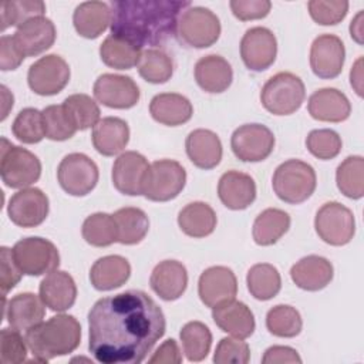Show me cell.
I'll return each mask as SVG.
<instances>
[{"mask_svg": "<svg viewBox=\"0 0 364 364\" xmlns=\"http://www.w3.org/2000/svg\"><path fill=\"white\" fill-rule=\"evenodd\" d=\"M229 6L233 16L240 21L263 18L272 9L269 0H232Z\"/></svg>", "mask_w": 364, "mask_h": 364, "instance_id": "obj_53", "label": "cell"}, {"mask_svg": "<svg viewBox=\"0 0 364 364\" xmlns=\"http://www.w3.org/2000/svg\"><path fill=\"white\" fill-rule=\"evenodd\" d=\"M48 210V198L38 188H24L16 192L7 205L10 220L20 228H36L41 225Z\"/></svg>", "mask_w": 364, "mask_h": 364, "instance_id": "obj_16", "label": "cell"}, {"mask_svg": "<svg viewBox=\"0 0 364 364\" xmlns=\"http://www.w3.org/2000/svg\"><path fill=\"white\" fill-rule=\"evenodd\" d=\"M111 7L104 1H84L75 7L73 24L81 37L97 38L111 24Z\"/></svg>", "mask_w": 364, "mask_h": 364, "instance_id": "obj_33", "label": "cell"}, {"mask_svg": "<svg viewBox=\"0 0 364 364\" xmlns=\"http://www.w3.org/2000/svg\"><path fill=\"white\" fill-rule=\"evenodd\" d=\"M185 149L191 162L205 171L216 168L223 154L219 136L213 131L203 128L193 129L188 134Z\"/></svg>", "mask_w": 364, "mask_h": 364, "instance_id": "obj_28", "label": "cell"}, {"mask_svg": "<svg viewBox=\"0 0 364 364\" xmlns=\"http://www.w3.org/2000/svg\"><path fill=\"white\" fill-rule=\"evenodd\" d=\"M263 364H284V363H301L297 351L287 346H272L269 347L263 357Z\"/></svg>", "mask_w": 364, "mask_h": 364, "instance_id": "obj_55", "label": "cell"}, {"mask_svg": "<svg viewBox=\"0 0 364 364\" xmlns=\"http://www.w3.org/2000/svg\"><path fill=\"white\" fill-rule=\"evenodd\" d=\"M176 34L179 41L188 47H210L220 36L219 17L206 7L191 6L179 16Z\"/></svg>", "mask_w": 364, "mask_h": 364, "instance_id": "obj_8", "label": "cell"}, {"mask_svg": "<svg viewBox=\"0 0 364 364\" xmlns=\"http://www.w3.org/2000/svg\"><path fill=\"white\" fill-rule=\"evenodd\" d=\"M94 97L108 108L128 109L138 104L141 92L136 82L128 75L101 74L92 87Z\"/></svg>", "mask_w": 364, "mask_h": 364, "instance_id": "obj_15", "label": "cell"}, {"mask_svg": "<svg viewBox=\"0 0 364 364\" xmlns=\"http://www.w3.org/2000/svg\"><path fill=\"white\" fill-rule=\"evenodd\" d=\"M151 117L168 127H178L188 122L192 118L193 107L191 101L176 92H162L156 94L149 102Z\"/></svg>", "mask_w": 364, "mask_h": 364, "instance_id": "obj_31", "label": "cell"}, {"mask_svg": "<svg viewBox=\"0 0 364 364\" xmlns=\"http://www.w3.org/2000/svg\"><path fill=\"white\" fill-rule=\"evenodd\" d=\"M334 276L333 264L328 259L317 255L301 257L290 269L293 283L307 291H318L330 284Z\"/></svg>", "mask_w": 364, "mask_h": 364, "instance_id": "obj_23", "label": "cell"}, {"mask_svg": "<svg viewBox=\"0 0 364 364\" xmlns=\"http://www.w3.org/2000/svg\"><path fill=\"white\" fill-rule=\"evenodd\" d=\"M198 294L206 307H216L233 300L237 294V280L232 269L212 266L202 272L198 282Z\"/></svg>", "mask_w": 364, "mask_h": 364, "instance_id": "obj_18", "label": "cell"}, {"mask_svg": "<svg viewBox=\"0 0 364 364\" xmlns=\"http://www.w3.org/2000/svg\"><path fill=\"white\" fill-rule=\"evenodd\" d=\"M249 293L262 301L273 299L282 289V277L279 270L270 263L253 264L246 276Z\"/></svg>", "mask_w": 364, "mask_h": 364, "instance_id": "obj_38", "label": "cell"}, {"mask_svg": "<svg viewBox=\"0 0 364 364\" xmlns=\"http://www.w3.org/2000/svg\"><path fill=\"white\" fill-rule=\"evenodd\" d=\"M23 272L18 269L11 249L1 246L0 249V289L1 294L6 296L13 290L21 280Z\"/></svg>", "mask_w": 364, "mask_h": 364, "instance_id": "obj_52", "label": "cell"}, {"mask_svg": "<svg viewBox=\"0 0 364 364\" xmlns=\"http://www.w3.org/2000/svg\"><path fill=\"white\" fill-rule=\"evenodd\" d=\"M98 176L97 164L90 156L80 152L65 155L57 168L60 186L71 196L88 195L97 186Z\"/></svg>", "mask_w": 364, "mask_h": 364, "instance_id": "obj_10", "label": "cell"}, {"mask_svg": "<svg viewBox=\"0 0 364 364\" xmlns=\"http://www.w3.org/2000/svg\"><path fill=\"white\" fill-rule=\"evenodd\" d=\"M361 63H363V58L360 57L354 67L351 68L350 71V82H351V87L355 90V92L361 97L363 95V90H361V82H363V70H361Z\"/></svg>", "mask_w": 364, "mask_h": 364, "instance_id": "obj_57", "label": "cell"}, {"mask_svg": "<svg viewBox=\"0 0 364 364\" xmlns=\"http://www.w3.org/2000/svg\"><path fill=\"white\" fill-rule=\"evenodd\" d=\"M317 185L313 166L300 159H287L280 164L272 179L276 196L290 205H299L307 200Z\"/></svg>", "mask_w": 364, "mask_h": 364, "instance_id": "obj_4", "label": "cell"}, {"mask_svg": "<svg viewBox=\"0 0 364 364\" xmlns=\"http://www.w3.org/2000/svg\"><path fill=\"white\" fill-rule=\"evenodd\" d=\"M131 276L129 262L119 255L100 257L90 270V282L95 290L108 291L121 287Z\"/></svg>", "mask_w": 364, "mask_h": 364, "instance_id": "obj_32", "label": "cell"}, {"mask_svg": "<svg viewBox=\"0 0 364 364\" xmlns=\"http://www.w3.org/2000/svg\"><path fill=\"white\" fill-rule=\"evenodd\" d=\"M142 48L115 36H108L100 46L102 63L115 70H131L138 65Z\"/></svg>", "mask_w": 364, "mask_h": 364, "instance_id": "obj_36", "label": "cell"}, {"mask_svg": "<svg viewBox=\"0 0 364 364\" xmlns=\"http://www.w3.org/2000/svg\"><path fill=\"white\" fill-rule=\"evenodd\" d=\"M70 81V67L67 61L48 54L33 63L27 73V82L33 92L38 95H55L61 92Z\"/></svg>", "mask_w": 364, "mask_h": 364, "instance_id": "obj_12", "label": "cell"}, {"mask_svg": "<svg viewBox=\"0 0 364 364\" xmlns=\"http://www.w3.org/2000/svg\"><path fill=\"white\" fill-rule=\"evenodd\" d=\"M1 94H3V114H1V121H4L9 115L10 108H13V94L9 92L6 85H1Z\"/></svg>", "mask_w": 364, "mask_h": 364, "instance_id": "obj_59", "label": "cell"}, {"mask_svg": "<svg viewBox=\"0 0 364 364\" xmlns=\"http://www.w3.org/2000/svg\"><path fill=\"white\" fill-rule=\"evenodd\" d=\"M218 196L228 209L243 210L256 199V183L245 172L228 171L219 179Z\"/></svg>", "mask_w": 364, "mask_h": 364, "instance_id": "obj_22", "label": "cell"}, {"mask_svg": "<svg viewBox=\"0 0 364 364\" xmlns=\"http://www.w3.org/2000/svg\"><path fill=\"white\" fill-rule=\"evenodd\" d=\"M43 122L46 138L51 141H67L77 132V128L73 125L68 118L63 104L61 105H48L43 111Z\"/></svg>", "mask_w": 364, "mask_h": 364, "instance_id": "obj_47", "label": "cell"}, {"mask_svg": "<svg viewBox=\"0 0 364 364\" xmlns=\"http://www.w3.org/2000/svg\"><path fill=\"white\" fill-rule=\"evenodd\" d=\"M346 60V48L340 37L320 34L310 47L311 71L323 80H331L341 74Z\"/></svg>", "mask_w": 364, "mask_h": 364, "instance_id": "obj_17", "label": "cell"}, {"mask_svg": "<svg viewBox=\"0 0 364 364\" xmlns=\"http://www.w3.org/2000/svg\"><path fill=\"white\" fill-rule=\"evenodd\" d=\"M26 343L34 361L47 363L73 353L81 343V326L74 316L57 314L26 331Z\"/></svg>", "mask_w": 364, "mask_h": 364, "instance_id": "obj_3", "label": "cell"}, {"mask_svg": "<svg viewBox=\"0 0 364 364\" xmlns=\"http://www.w3.org/2000/svg\"><path fill=\"white\" fill-rule=\"evenodd\" d=\"M277 40L272 30L266 27H252L246 30L240 40V57L250 71H264L276 60Z\"/></svg>", "mask_w": 364, "mask_h": 364, "instance_id": "obj_14", "label": "cell"}, {"mask_svg": "<svg viewBox=\"0 0 364 364\" xmlns=\"http://www.w3.org/2000/svg\"><path fill=\"white\" fill-rule=\"evenodd\" d=\"M92 145L104 156H114L124 151L129 141V127L118 117H105L92 128Z\"/></svg>", "mask_w": 364, "mask_h": 364, "instance_id": "obj_30", "label": "cell"}, {"mask_svg": "<svg viewBox=\"0 0 364 364\" xmlns=\"http://www.w3.org/2000/svg\"><path fill=\"white\" fill-rule=\"evenodd\" d=\"M149 284L162 300H178L188 286L186 267L178 260H162L154 267Z\"/></svg>", "mask_w": 364, "mask_h": 364, "instance_id": "obj_25", "label": "cell"}, {"mask_svg": "<svg viewBox=\"0 0 364 364\" xmlns=\"http://www.w3.org/2000/svg\"><path fill=\"white\" fill-rule=\"evenodd\" d=\"M46 4L41 0H4L0 3L1 31L7 27H20L31 18L43 17Z\"/></svg>", "mask_w": 364, "mask_h": 364, "instance_id": "obj_42", "label": "cell"}, {"mask_svg": "<svg viewBox=\"0 0 364 364\" xmlns=\"http://www.w3.org/2000/svg\"><path fill=\"white\" fill-rule=\"evenodd\" d=\"M57 37L54 23L47 17H36L20 26L13 34L14 43L24 57H34L48 50Z\"/></svg>", "mask_w": 364, "mask_h": 364, "instance_id": "obj_20", "label": "cell"}, {"mask_svg": "<svg viewBox=\"0 0 364 364\" xmlns=\"http://www.w3.org/2000/svg\"><path fill=\"white\" fill-rule=\"evenodd\" d=\"M310 17L320 26H334L344 20L348 11L346 0H311L307 4Z\"/></svg>", "mask_w": 364, "mask_h": 364, "instance_id": "obj_49", "label": "cell"}, {"mask_svg": "<svg viewBox=\"0 0 364 364\" xmlns=\"http://www.w3.org/2000/svg\"><path fill=\"white\" fill-rule=\"evenodd\" d=\"M350 36L358 44H363V11H358V14L351 20Z\"/></svg>", "mask_w": 364, "mask_h": 364, "instance_id": "obj_58", "label": "cell"}, {"mask_svg": "<svg viewBox=\"0 0 364 364\" xmlns=\"http://www.w3.org/2000/svg\"><path fill=\"white\" fill-rule=\"evenodd\" d=\"M139 75L151 84H164L173 74L172 58L161 48H148L142 51L138 63Z\"/></svg>", "mask_w": 364, "mask_h": 364, "instance_id": "obj_43", "label": "cell"}, {"mask_svg": "<svg viewBox=\"0 0 364 364\" xmlns=\"http://www.w3.org/2000/svg\"><path fill=\"white\" fill-rule=\"evenodd\" d=\"M188 7V0L111 1V34L139 48L159 46L176 34L179 16Z\"/></svg>", "mask_w": 364, "mask_h": 364, "instance_id": "obj_2", "label": "cell"}, {"mask_svg": "<svg viewBox=\"0 0 364 364\" xmlns=\"http://www.w3.org/2000/svg\"><path fill=\"white\" fill-rule=\"evenodd\" d=\"M84 240L95 247H105L118 242V229L112 215L97 212L90 215L81 228Z\"/></svg>", "mask_w": 364, "mask_h": 364, "instance_id": "obj_40", "label": "cell"}, {"mask_svg": "<svg viewBox=\"0 0 364 364\" xmlns=\"http://www.w3.org/2000/svg\"><path fill=\"white\" fill-rule=\"evenodd\" d=\"M186 183L185 168L173 159H159L149 165L142 195L152 202H168L175 199Z\"/></svg>", "mask_w": 364, "mask_h": 364, "instance_id": "obj_7", "label": "cell"}, {"mask_svg": "<svg viewBox=\"0 0 364 364\" xmlns=\"http://www.w3.org/2000/svg\"><path fill=\"white\" fill-rule=\"evenodd\" d=\"M266 327L276 337L291 338L300 334L303 320L300 313L289 304H277L266 314Z\"/></svg>", "mask_w": 364, "mask_h": 364, "instance_id": "obj_44", "label": "cell"}, {"mask_svg": "<svg viewBox=\"0 0 364 364\" xmlns=\"http://www.w3.org/2000/svg\"><path fill=\"white\" fill-rule=\"evenodd\" d=\"M149 364H179L182 363V354L179 351V347L173 338H169L164 341L158 350L154 353V355L148 360Z\"/></svg>", "mask_w": 364, "mask_h": 364, "instance_id": "obj_56", "label": "cell"}, {"mask_svg": "<svg viewBox=\"0 0 364 364\" xmlns=\"http://www.w3.org/2000/svg\"><path fill=\"white\" fill-rule=\"evenodd\" d=\"M63 107L77 131H84L91 127L94 128L100 121V107L87 94L68 95L64 100Z\"/></svg>", "mask_w": 364, "mask_h": 364, "instance_id": "obj_45", "label": "cell"}, {"mask_svg": "<svg viewBox=\"0 0 364 364\" xmlns=\"http://www.w3.org/2000/svg\"><path fill=\"white\" fill-rule=\"evenodd\" d=\"M195 80L198 85L210 94L226 91L233 80V70L229 61L220 55L209 54L195 64Z\"/></svg>", "mask_w": 364, "mask_h": 364, "instance_id": "obj_29", "label": "cell"}, {"mask_svg": "<svg viewBox=\"0 0 364 364\" xmlns=\"http://www.w3.org/2000/svg\"><path fill=\"white\" fill-rule=\"evenodd\" d=\"M112 216L117 223L118 242L121 245H136L146 236L149 230V219L139 208H121L114 212Z\"/></svg>", "mask_w": 364, "mask_h": 364, "instance_id": "obj_37", "label": "cell"}, {"mask_svg": "<svg viewBox=\"0 0 364 364\" xmlns=\"http://www.w3.org/2000/svg\"><path fill=\"white\" fill-rule=\"evenodd\" d=\"M26 338L16 328H3L0 333V361L1 364H18L27 358Z\"/></svg>", "mask_w": 364, "mask_h": 364, "instance_id": "obj_50", "label": "cell"}, {"mask_svg": "<svg viewBox=\"0 0 364 364\" xmlns=\"http://www.w3.org/2000/svg\"><path fill=\"white\" fill-rule=\"evenodd\" d=\"M165 330L164 311L142 290L102 297L88 311V348L102 364L142 363Z\"/></svg>", "mask_w": 364, "mask_h": 364, "instance_id": "obj_1", "label": "cell"}, {"mask_svg": "<svg viewBox=\"0 0 364 364\" xmlns=\"http://www.w3.org/2000/svg\"><path fill=\"white\" fill-rule=\"evenodd\" d=\"M38 296L50 310L65 311L75 303L77 286L71 274L55 269L41 280Z\"/></svg>", "mask_w": 364, "mask_h": 364, "instance_id": "obj_24", "label": "cell"}, {"mask_svg": "<svg viewBox=\"0 0 364 364\" xmlns=\"http://www.w3.org/2000/svg\"><path fill=\"white\" fill-rule=\"evenodd\" d=\"M13 135L23 144H37L46 136L43 112L37 108L21 109L11 125Z\"/></svg>", "mask_w": 364, "mask_h": 364, "instance_id": "obj_46", "label": "cell"}, {"mask_svg": "<svg viewBox=\"0 0 364 364\" xmlns=\"http://www.w3.org/2000/svg\"><path fill=\"white\" fill-rule=\"evenodd\" d=\"M290 216L277 208H267L257 215L253 223V240L259 246L274 245L290 228Z\"/></svg>", "mask_w": 364, "mask_h": 364, "instance_id": "obj_35", "label": "cell"}, {"mask_svg": "<svg viewBox=\"0 0 364 364\" xmlns=\"http://www.w3.org/2000/svg\"><path fill=\"white\" fill-rule=\"evenodd\" d=\"M0 175L6 186L24 189L40 179L41 162L26 148L10 144L1 138Z\"/></svg>", "mask_w": 364, "mask_h": 364, "instance_id": "obj_6", "label": "cell"}, {"mask_svg": "<svg viewBox=\"0 0 364 364\" xmlns=\"http://www.w3.org/2000/svg\"><path fill=\"white\" fill-rule=\"evenodd\" d=\"M250 360V348L243 338L223 337L215 350L213 363L216 364H246Z\"/></svg>", "mask_w": 364, "mask_h": 364, "instance_id": "obj_51", "label": "cell"}, {"mask_svg": "<svg viewBox=\"0 0 364 364\" xmlns=\"http://www.w3.org/2000/svg\"><path fill=\"white\" fill-rule=\"evenodd\" d=\"M11 252L18 269L27 276H43L55 270L60 264V253L55 245L40 236L16 242Z\"/></svg>", "mask_w": 364, "mask_h": 364, "instance_id": "obj_9", "label": "cell"}, {"mask_svg": "<svg viewBox=\"0 0 364 364\" xmlns=\"http://www.w3.org/2000/svg\"><path fill=\"white\" fill-rule=\"evenodd\" d=\"M230 148L243 162H260L273 152L274 135L263 124H245L233 131Z\"/></svg>", "mask_w": 364, "mask_h": 364, "instance_id": "obj_13", "label": "cell"}, {"mask_svg": "<svg viewBox=\"0 0 364 364\" xmlns=\"http://www.w3.org/2000/svg\"><path fill=\"white\" fill-rule=\"evenodd\" d=\"M306 98L301 78L293 73L282 71L270 77L260 91V102L273 115L294 114Z\"/></svg>", "mask_w": 364, "mask_h": 364, "instance_id": "obj_5", "label": "cell"}, {"mask_svg": "<svg viewBox=\"0 0 364 364\" xmlns=\"http://www.w3.org/2000/svg\"><path fill=\"white\" fill-rule=\"evenodd\" d=\"M341 145L343 142L340 135L336 131L327 128L313 129L306 138L307 151L321 161L336 158L341 151Z\"/></svg>", "mask_w": 364, "mask_h": 364, "instance_id": "obj_48", "label": "cell"}, {"mask_svg": "<svg viewBox=\"0 0 364 364\" xmlns=\"http://www.w3.org/2000/svg\"><path fill=\"white\" fill-rule=\"evenodd\" d=\"M182 348L189 361H202L208 357L212 346V333L202 321L186 323L179 333Z\"/></svg>", "mask_w": 364, "mask_h": 364, "instance_id": "obj_41", "label": "cell"}, {"mask_svg": "<svg viewBox=\"0 0 364 364\" xmlns=\"http://www.w3.org/2000/svg\"><path fill=\"white\" fill-rule=\"evenodd\" d=\"M216 213L205 202H192L182 208L178 213V225L181 230L191 237H206L216 228Z\"/></svg>", "mask_w": 364, "mask_h": 364, "instance_id": "obj_34", "label": "cell"}, {"mask_svg": "<svg viewBox=\"0 0 364 364\" xmlns=\"http://www.w3.org/2000/svg\"><path fill=\"white\" fill-rule=\"evenodd\" d=\"M338 191L350 198L360 199L364 195V158L360 155L347 156L336 171Z\"/></svg>", "mask_w": 364, "mask_h": 364, "instance_id": "obj_39", "label": "cell"}, {"mask_svg": "<svg viewBox=\"0 0 364 364\" xmlns=\"http://www.w3.org/2000/svg\"><path fill=\"white\" fill-rule=\"evenodd\" d=\"M314 229L323 242L331 246H344L354 237L355 219L347 206L327 202L316 213Z\"/></svg>", "mask_w": 364, "mask_h": 364, "instance_id": "obj_11", "label": "cell"}, {"mask_svg": "<svg viewBox=\"0 0 364 364\" xmlns=\"http://www.w3.org/2000/svg\"><path fill=\"white\" fill-rule=\"evenodd\" d=\"M307 109L317 121L343 122L351 114V104L344 92L327 87L320 88L310 95Z\"/></svg>", "mask_w": 364, "mask_h": 364, "instance_id": "obj_27", "label": "cell"}, {"mask_svg": "<svg viewBox=\"0 0 364 364\" xmlns=\"http://www.w3.org/2000/svg\"><path fill=\"white\" fill-rule=\"evenodd\" d=\"M149 164L146 158L136 151L122 152L112 165L114 188L128 196L142 195V185Z\"/></svg>", "mask_w": 364, "mask_h": 364, "instance_id": "obj_19", "label": "cell"}, {"mask_svg": "<svg viewBox=\"0 0 364 364\" xmlns=\"http://www.w3.org/2000/svg\"><path fill=\"white\" fill-rule=\"evenodd\" d=\"M46 304L41 297L26 291L18 293L9 300L6 304V296H3V317L7 318L9 324L18 330L27 331L28 328L40 324L46 316Z\"/></svg>", "mask_w": 364, "mask_h": 364, "instance_id": "obj_21", "label": "cell"}, {"mask_svg": "<svg viewBox=\"0 0 364 364\" xmlns=\"http://www.w3.org/2000/svg\"><path fill=\"white\" fill-rule=\"evenodd\" d=\"M26 57L14 43L13 36H1L0 38V68L3 71L16 70Z\"/></svg>", "mask_w": 364, "mask_h": 364, "instance_id": "obj_54", "label": "cell"}, {"mask_svg": "<svg viewBox=\"0 0 364 364\" xmlns=\"http://www.w3.org/2000/svg\"><path fill=\"white\" fill-rule=\"evenodd\" d=\"M212 318L222 331L237 338L250 337L256 327L252 310L245 303L235 299L213 307Z\"/></svg>", "mask_w": 364, "mask_h": 364, "instance_id": "obj_26", "label": "cell"}]
</instances>
